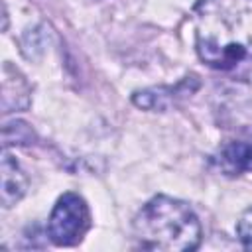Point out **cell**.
I'll return each mask as SVG.
<instances>
[{"instance_id": "cell-4", "label": "cell", "mask_w": 252, "mask_h": 252, "mask_svg": "<svg viewBox=\"0 0 252 252\" xmlns=\"http://www.w3.org/2000/svg\"><path fill=\"white\" fill-rule=\"evenodd\" d=\"M0 171H2L0 173L2 175V205H4V209H10L24 197V193L28 189V179H26L24 171L18 167L16 159L8 152H4V156H2Z\"/></svg>"}, {"instance_id": "cell-7", "label": "cell", "mask_w": 252, "mask_h": 252, "mask_svg": "<svg viewBox=\"0 0 252 252\" xmlns=\"http://www.w3.org/2000/svg\"><path fill=\"white\" fill-rule=\"evenodd\" d=\"M236 232H238V238L240 242L246 246V248H252V207L244 211V215L240 217L238 224H236Z\"/></svg>"}, {"instance_id": "cell-3", "label": "cell", "mask_w": 252, "mask_h": 252, "mask_svg": "<svg viewBox=\"0 0 252 252\" xmlns=\"http://www.w3.org/2000/svg\"><path fill=\"white\" fill-rule=\"evenodd\" d=\"M89 207L77 193H63L47 220V234L57 246L77 244L89 230Z\"/></svg>"}, {"instance_id": "cell-2", "label": "cell", "mask_w": 252, "mask_h": 252, "mask_svg": "<svg viewBox=\"0 0 252 252\" xmlns=\"http://www.w3.org/2000/svg\"><path fill=\"white\" fill-rule=\"evenodd\" d=\"M134 234L144 248L185 252L201 242V224L183 201L158 195L134 219Z\"/></svg>"}, {"instance_id": "cell-6", "label": "cell", "mask_w": 252, "mask_h": 252, "mask_svg": "<svg viewBox=\"0 0 252 252\" xmlns=\"http://www.w3.org/2000/svg\"><path fill=\"white\" fill-rule=\"evenodd\" d=\"M4 132H14V138L4 142V146H8V144H28L33 136L26 122H10V124L4 126Z\"/></svg>"}, {"instance_id": "cell-5", "label": "cell", "mask_w": 252, "mask_h": 252, "mask_svg": "<svg viewBox=\"0 0 252 252\" xmlns=\"http://www.w3.org/2000/svg\"><path fill=\"white\" fill-rule=\"evenodd\" d=\"M222 161L236 171L252 169V144L248 142H234L222 152Z\"/></svg>"}, {"instance_id": "cell-1", "label": "cell", "mask_w": 252, "mask_h": 252, "mask_svg": "<svg viewBox=\"0 0 252 252\" xmlns=\"http://www.w3.org/2000/svg\"><path fill=\"white\" fill-rule=\"evenodd\" d=\"M195 47L215 69L252 59V0H203L195 12Z\"/></svg>"}]
</instances>
